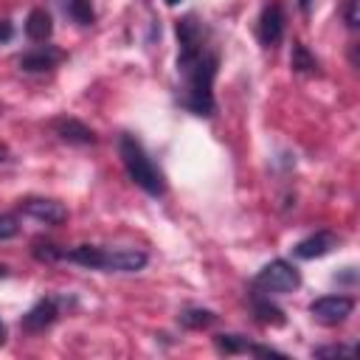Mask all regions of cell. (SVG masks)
Segmentation results:
<instances>
[{"label": "cell", "mask_w": 360, "mask_h": 360, "mask_svg": "<svg viewBox=\"0 0 360 360\" xmlns=\"http://www.w3.org/2000/svg\"><path fill=\"white\" fill-rule=\"evenodd\" d=\"M177 34V104L191 115L211 118L217 112L214 79L219 70V48L211 28L197 14H183L174 22Z\"/></svg>", "instance_id": "6da1fadb"}, {"label": "cell", "mask_w": 360, "mask_h": 360, "mask_svg": "<svg viewBox=\"0 0 360 360\" xmlns=\"http://www.w3.org/2000/svg\"><path fill=\"white\" fill-rule=\"evenodd\" d=\"M118 158L129 174V180L143 188L149 197H163L166 194V177L158 169V163L149 158L146 146L132 135V132H121L118 135Z\"/></svg>", "instance_id": "7a4b0ae2"}, {"label": "cell", "mask_w": 360, "mask_h": 360, "mask_svg": "<svg viewBox=\"0 0 360 360\" xmlns=\"http://www.w3.org/2000/svg\"><path fill=\"white\" fill-rule=\"evenodd\" d=\"M250 287L259 290V292H264V295H287V292H295L301 287V273L287 259H270L253 276Z\"/></svg>", "instance_id": "3957f363"}, {"label": "cell", "mask_w": 360, "mask_h": 360, "mask_svg": "<svg viewBox=\"0 0 360 360\" xmlns=\"http://www.w3.org/2000/svg\"><path fill=\"white\" fill-rule=\"evenodd\" d=\"M354 312V298L343 295V292H332V295H318L309 304V315L323 323V326H338L343 323L349 315Z\"/></svg>", "instance_id": "277c9868"}, {"label": "cell", "mask_w": 360, "mask_h": 360, "mask_svg": "<svg viewBox=\"0 0 360 360\" xmlns=\"http://www.w3.org/2000/svg\"><path fill=\"white\" fill-rule=\"evenodd\" d=\"M62 301H65V298H59V295H42V298L20 318V329L28 332V335H39V332L51 329V326L59 321Z\"/></svg>", "instance_id": "5b68a950"}, {"label": "cell", "mask_w": 360, "mask_h": 360, "mask_svg": "<svg viewBox=\"0 0 360 360\" xmlns=\"http://www.w3.org/2000/svg\"><path fill=\"white\" fill-rule=\"evenodd\" d=\"M284 22H287V17H284L281 0L264 3L262 11H259V22H256V37H259V42H262L264 48H276V45L284 39Z\"/></svg>", "instance_id": "8992f818"}, {"label": "cell", "mask_w": 360, "mask_h": 360, "mask_svg": "<svg viewBox=\"0 0 360 360\" xmlns=\"http://www.w3.org/2000/svg\"><path fill=\"white\" fill-rule=\"evenodd\" d=\"M48 127H51V132H53L59 141L73 143V146H93V143L98 141L96 129H90L84 121H79V118H73V115H56V118L48 121Z\"/></svg>", "instance_id": "52a82bcc"}, {"label": "cell", "mask_w": 360, "mask_h": 360, "mask_svg": "<svg viewBox=\"0 0 360 360\" xmlns=\"http://www.w3.org/2000/svg\"><path fill=\"white\" fill-rule=\"evenodd\" d=\"M17 211L22 217H31V219H37L42 225H51V228L53 225H62L68 219V208L62 202L45 200V197H25V200H20L17 202Z\"/></svg>", "instance_id": "ba28073f"}, {"label": "cell", "mask_w": 360, "mask_h": 360, "mask_svg": "<svg viewBox=\"0 0 360 360\" xmlns=\"http://www.w3.org/2000/svg\"><path fill=\"white\" fill-rule=\"evenodd\" d=\"M65 262H73L87 270H104L112 273V248H98V245H76L62 253Z\"/></svg>", "instance_id": "9c48e42d"}, {"label": "cell", "mask_w": 360, "mask_h": 360, "mask_svg": "<svg viewBox=\"0 0 360 360\" xmlns=\"http://www.w3.org/2000/svg\"><path fill=\"white\" fill-rule=\"evenodd\" d=\"M62 59H65V51H59L56 45H48L45 42V45H34L25 53H20L17 65L25 73H45V70H53Z\"/></svg>", "instance_id": "30bf717a"}, {"label": "cell", "mask_w": 360, "mask_h": 360, "mask_svg": "<svg viewBox=\"0 0 360 360\" xmlns=\"http://www.w3.org/2000/svg\"><path fill=\"white\" fill-rule=\"evenodd\" d=\"M338 245H340V236H338L335 231L321 228V231H315V233L304 236L301 242H295V245H292V256H295V259H307V262H309V259H321V256L332 253Z\"/></svg>", "instance_id": "8fae6325"}, {"label": "cell", "mask_w": 360, "mask_h": 360, "mask_svg": "<svg viewBox=\"0 0 360 360\" xmlns=\"http://www.w3.org/2000/svg\"><path fill=\"white\" fill-rule=\"evenodd\" d=\"M248 301H250L253 318H256L259 323H264V326H284V323H287L284 309H281L278 304H273V301H270V295H264V292H259V290H253V287H250Z\"/></svg>", "instance_id": "7c38bea8"}, {"label": "cell", "mask_w": 360, "mask_h": 360, "mask_svg": "<svg viewBox=\"0 0 360 360\" xmlns=\"http://www.w3.org/2000/svg\"><path fill=\"white\" fill-rule=\"evenodd\" d=\"M53 34V20L45 8H31L25 17V37L31 42H48Z\"/></svg>", "instance_id": "4fadbf2b"}, {"label": "cell", "mask_w": 360, "mask_h": 360, "mask_svg": "<svg viewBox=\"0 0 360 360\" xmlns=\"http://www.w3.org/2000/svg\"><path fill=\"white\" fill-rule=\"evenodd\" d=\"M62 14L76 22L79 28H90L96 22V8H93V0H56Z\"/></svg>", "instance_id": "5bb4252c"}, {"label": "cell", "mask_w": 360, "mask_h": 360, "mask_svg": "<svg viewBox=\"0 0 360 360\" xmlns=\"http://www.w3.org/2000/svg\"><path fill=\"white\" fill-rule=\"evenodd\" d=\"M290 68L292 73H301V76H318L321 73V62L315 59V53L304 45V42H292V51H290Z\"/></svg>", "instance_id": "9a60e30c"}, {"label": "cell", "mask_w": 360, "mask_h": 360, "mask_svg": "<svg viewBox=\"0 0 360 360\" xmlns=\"http://www.w3.org/2000/svg\"><path fill=\"white\" fill-rule=\"evenodd\" d=\"M177 323H180L183 329L200 332V329H208V326L217 323V312H214V309H205V307H186V309H180Z\"/></svg>", "instance_id": "2e32d148"}, {"label": "cell", "mask_w": 360, "mask_h": 360, "mask_svg": "<svg viewBox=\"0 0 360 360\" xmlns=\"http://www.w3.org/2000/svg\"><path fill=\"white\" fill-rule=\"evenodd\" d=\"M214 346L219 354H248V346L250 340L242 338V335H231V332H222V335H214Z\"/></svg>", "instance_id": "e0dca14e"}, {"label": "cell", "mask_w": 360, "mask_h": 360, "mask_svg": "<svg viewBox=\"0 0 360 360\" xmlns=\"http://www.w3.org/2000/svg\"><path fill=\"white\" fill-rule=\"evenodd\" d=\"M62 253H65V248H59V245H53V242H48V239H34V242H31V256H34L37 262H42V264L62 262Z\"/></svg>", "instance_id": "ac0fdd59"}, {"label": "cell", "mask_w": 360, "mask_h": 360, "mask_svg": "<svg viewBox=\"0 0 360 360\" xmlns=\"http://www.w3.org/2000/svg\"><path fill=\"white\" fill-rule=\"evenodd\" d=\"M312 357H318V360H349V357H354V346H349V343L318 346V349H312Z\"/></svg>", "instance_id": "d6986e66"}, {"label": "cell", "mask_w": 360, "mask_h": 360, "mask_svg": "<svg viewBox=\"0 0 360 360\" xmlns=\"http://www.w3.org/2000/svg\"><path fill=\"white\" fill-rule=\"evenodd\" d=\"M17 233H20V219L14 214H8V211H0V242L14 239Z\"/></svg>", "instance_id": "ffe728a7"}, {"label": "cell", "mask_w": 360, "mask_h": 360, "mask_svg": "<svg viewBox=\"0 0 360 360\" xmlns=\"http://www.w3.org/2000/svg\"><path fill=\"white\" fill-rule=\"evenodd\" d=\"M357 3H360V0H346V6H343V22H346L349 28H357V22H360V17H357Z\"/></svg>", "instance_id": "44dd1931"}, {"label": "cell", "mask_w": 360, "mask_h": 360, "mask_svg": "<svg viewBox=\"0 0 360 360\" xmlns=\"http://www.w3.org/2000/svg\"><path fill=\"white\" fill-rule=\"evenodd\" d=\"M11 37H14V22L11 20H0V45L11 42Z\"/></svg>", "instance_id": "7402d4cb"}, {"label": "cell", "mask_w": 360, "mask_h": 360, "mask_svg": "<svg viewBox=\"0 0 360 360\" xmlns=\"http://www.w3.org/2000/svg\"><path fill=\"white\" fill-rule=\"evenodd\" d=\"M335 281H343V284H354V281H357V270H354V267H346L340 276H335Z\"/></svg>", "instance_id": "603a6c76"}, {"label": "cell", "mask_w": 360, "mask_h": 360, "mask_svg": "<svg viewBox=\"0 0 360 360\" xmlns=\"http://www.w3.org/2000/svg\"><path fill=\"white\" fill-rule=\"evenodd\" d=\"M298 8H301V14L307 17V14H309V8H312V0H298Z\"/></svg>", "instance_id": "cb8c5ba5"}, {"label": "cell", "mask_w": 360, "mask_h": 360, "mask_svg": "<svg viewBox=\"0 0 360 360\" xmlns=\"http://www.w3.org/2000/svg\"><path fill=\"white\" fill-rule=\"evenodd\" d=\"M6 340H8V329H6V323L0 321V346H3Z\"/></svg>", "instance_id": "d4e9b609"}, {"label": "cell", "mask_w": 360, "mask_h": 360, "mask_svg": "<svg viewBox=\"0 0 360 360\" xmlns=\"http://www.w3.org/2000/svg\"><path fill=\"white\" fill-rule=\"evenodd\" d=\"M3 160H8V149L0 143V163H3Z\"/></svg>", "instance_id": "484cf974"}, {"label": "cell", "mask_w": 360, "mask_h": 360, "mask_svg": "<svg viewBox=\"0 0 360 360\" xmlns=\"http://www.w3.org/2000/svg\"><path fill=\"white\" fill-rule=\"evenodd\" d=\"M6 276H8V267H6V264H0V281H3Z\"/></svg>", "instance_id": "4316f807"}, {"label": "cell", "mask_w": 360, "mask_h": 360, "mask_svg": "<svg viewBox=\"0 0 360 360\" xmlns=\"http://www.w3.org/2000/svg\"><path fill=\"white\" fill-rule=\"evenodd\" d=\"M163 3H166V6H177L180 0H163Z\"/></svg>", "instance_id": "83f0119b"}]
</instances>
